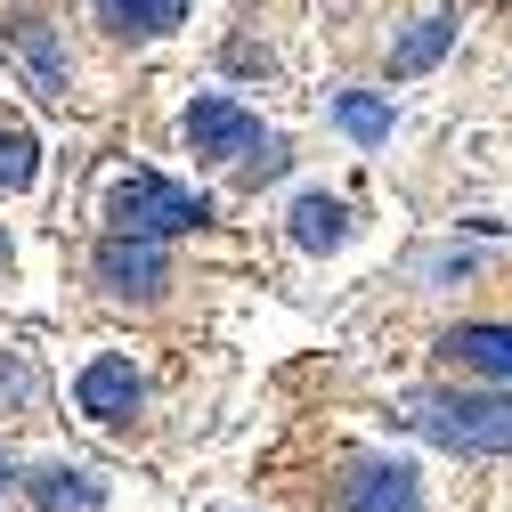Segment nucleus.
I'll return each mask as SVG.
<instances>
[{
	"instance_id": "6e6552de",
	"label": "nucleus",
	"mask_w": 512,
	"mask_h": 512,
	"mask_svg": "<svg viewBox=\"0 0 512 512\" xmlns=\"http://www.w3.org/2000/svg\"><path fill=\"white\" fill-rule=\"evenodd\" d=\"M285 236H293V252H334V244H350V204L326 196V187H309L285 212Z\"/></svg>"
},
{
	"instance_id": "39448f33",
	"label": "nucleus",
	"mask_w": 512,
	"mask_h": 512,
	"mask_svg": "<svg viewBox=\"0 0 512 512\" xmlns=\"http://www.w3.org/2000/svg\"><path fill=\"white\" fill-rule=\"evenodd\" d=\"M98 285L106 293H163L171 285V252L155 236H106L98 244Z\"/></svg>"
},
{
	"instance_id": "dca6fc26",
	"label": "nucleus",
	"mask_w": 512,
	"mask_h": 512,
	"mask_svg": "<svg viewBox=\"0 0 512 512\" xmlns=\"http://www.w3.org/2000/svg\"><path fill=\"white\" fill-rule=\"evenodd\" d=\"M228 66H236V74H269V49H252V41H236V49H228Z\"/></svg>"
},
{
	"instance_id": "7ed1b4c3",
	"label": "nucleus",
	"mask_w": 512,
	"mask_h": 512,
	"mask_svg": "<svg viewBox=\"0 0 512 512\" xmlns=\"http://www.w3.org/2000/svg\"><path fill=\"white\" fill-rule=\"evenodd\" d=\"M74 407H82L90 423H131V415L147 407V382H139V366L122 358V350H106V358H90V366H82Z\"/></svg>"
},
{
	"instance_id": "20e7f679",
	"label": "nucleus",
	"mask_w": 512,
	"mask_h": 512,
	"mask_svg": "<svg viewBox=\"0 0 512 512\" xmlns=\"http://www.w3.org/2000/svg\"><path fill=\"white\" fill-rule=\"evenodd\" d=\"M423 504V472L382 456V464H358L342 488H334V512H415Z\"/></svg>"
},
{
	"instance_id": "0eeeda50",
	"label": "nucleus",
	"mask_w": 512,
	"mask_h": 512,
	"mask_svg": "<svg viewBox=\"0 0 512 512\" xmlns=\"http://www.w3.org/2000/svg\"><path fill=\"white\" fill-rule=\"evenodd\" d=\"M439 358L480 374V382H496V391H512V326H456L439 342Z\"/></svg>"
},
{
	"instance_id": "9b49d317",
	"label": "nucleus",
	"mask_w": 512,
	"mask_h": 512,
	"mask_svg": "<svg viewBox=\"0 0 512 512\" xmlns=\"http://www.w3.org/2000/svg\"><path fill=\"white\" fill-rule=\"evenodd\" d=\"M9 49L33 66V82H41L49 98H66V57H57V41H49V25H41V17H17V25H9Z\"/></svg>"
},
{
	"instance_id": "9d476101",
	"label": "nucleus",
	"mask_w": 512,
	"mask_h": 512,
	"mask_svg": "<svg viewBox=\"0 0 512 512\" xmlns=\"http://www.w3.org/2000/svg\"><path fill=\"white\" fill-rule=\"evenodd\" d=\"M90 9H98V25L106 33H122V41H155V33H171L179 17H187V0H90Z\"/></svg>"
},
{
	"instance_id": "a211bd4d",
	"label": "nucleus",
	"mask_w": 512,
	"mask_h": 512,
	"mask_svg": "<svg viewBox=\"0 0 512 512\" xmlns=\"http://www.w3.org/2000/svg\"><path fill=\"white\" fill-rule=\"evenodd\" d=\"M0 480H9V464H0Z\"/></svg>"
},
{
	"instance_id": "4468645a",
	"label": "nucleus",
	"mask_w": 512,
	"mask_h": 512,
	"mask_svg": "<svg viewBox=\"0 0 512 512\" xmlns=\"http://www.w3.org/2000/svg\"><path fill=\"white\" fill-rule=\"evenodd\" d=\"M33 171H41L33 131H25V122H0V196H25V187H33Z\"/></svg>"
},
{
	"instance_id": "f03ea898",
	"label": "nucleus",
	"mask_w": 512,
	"mask_h": 512,
	"mask_svg": "<svg viewBox=\"0 0 512 512\" xmlns=\"http://www.w3.org/2000/svg\"><path fill=\"white\" fill-rule=\"evenodd\" d=\"M106 220H114V236H187V228H204L212 220V196H196V187H179V179H163V171H122L114 187H106Z\"/></svg>"
},
{
	"instance_id": "f3484780",
	"label": "nucleus",
	"mask_w": 512,
	"mask_h": 512,
	"mask_svg": "<svg viewBox=\"0 0 512 512\" xmlns=\"http://www.w3.org/2000/svg\"><path fill=\"white\" fill-rule=\"evenodd\" d=\"M0 399H25V366L17 358H0Z\"/></svg>"
},
{
	"instance_id": "1a4fd4ad",
	"label": "nucleus",
	"mask_w": 512,
	"mask_h": 512,
	"mask_svg": "<svg viewBox=\"0 0 512 512\" xmlns=\"http://www.w3.org/2000/svg\"><path fill=\"white\" fill-rule=\"evenodd\" d=\"M25 496H33L41 512H106V488H98L90 472H74V464H41V472L25 480Z\"/></svg>"
},
{
	"instance_id": "2eb2a0df",
	"label": "nucleus",
	"mask_w": 512,
	"mask_h": 512,
	"mask_svg": "<svg viewBox=\"0 0 512 512\" xmlns=\"http://www.w3.org/2000/svg\"><path fill=\"white\" fill-rule=\"evenodd\" d=\"M285 163H293V147H285V139H252V147H244V179H277Z\"/></svg>"
},
{
	"instance_id": "423d86ee",
	"label": "nucleus",
	"mask_w": 512,
	"mask_h": 512,
	"mask_svg": "<svg viewBox=\"0 0 512 512\" xmlns=\"http://www.w3.org/2000/svg\"><path fill=\"white\" fill-rule=\"evenodd\" d=\"M179 131H187V147H196V155H244L252 139H261V122H252L236 98H196V106H187L179 114Z\"/></svg>"
},
{
	"instance_id": "f257e3e1",
	"label": "nucleus",
	"mask_w": 512,
	"mask_h": 512,
	"mask_svg": "<svg viewBox=\"0 0 512 512\" xmlns=\"http://www.w3.org/2000/svg\"><path fill=\"white\" fill-rule=\"evenodd\" d=\"M399 423L423 431L447 456H512V391H415L399 399Z\"/></svg>"
},
{
	"instance_id": "f8f14e48",
	"label": "nucleus",
	"mask_w": 512,
	"mask_h": 512,
	"mask_svg": "<svg viewBox=\"0 0 512 512\" xmlns=\"http://www.w3.org/2000/svg\"><path fill=\"white\" fill-rule=\"evenodd\" d=\"M447 49H456V17H423L415 33H399V49H391V74H423V66H439Z\"/></svg>"
},
{
	"instance_id": "ddd939ff",
	"label": "nucleus",
	"mask_w": 512,
	"mask_h": 512,
	"mask_svg": "<svg viewBox=\"0 0 512 512\" xmlns=\"http://www.w3.org/2000/svg\"><path fill=\"white\" fill-rule=\"evenodd\" d=\"M334 122H342L358 147H382V139H391V98H374V90H342V98H334Z\"/></svg>"
}]
</instances>
